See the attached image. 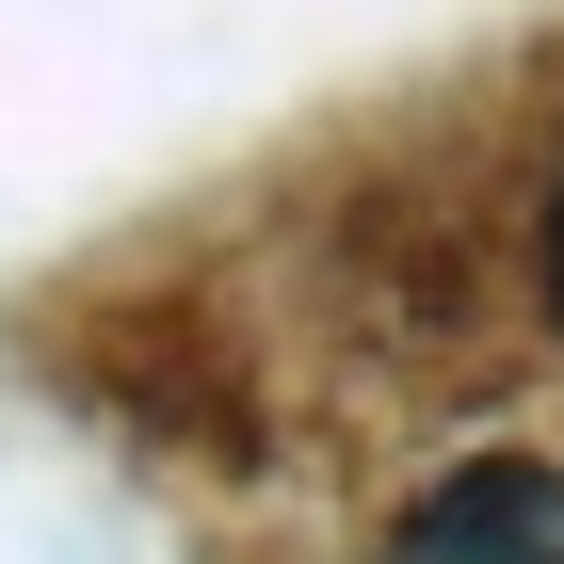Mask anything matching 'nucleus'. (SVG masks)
I'll use <instances>...</instances> for the list:
<instances>
[{"mask_svg": "<svg viewBox=\"0 0 564 564\" xmlns=\"http://www.w3.org/2000/svg\"><path fill=\"white\" fill-rule=\"evenodd\" d=\"M549 306H564V177H549Z\"/></svg>", "mask_w": 564, "mask_h": 564, "instance_id": "2", "label": "nucleus"}, {"mask_svg": "<svg viewBox=\"0 0 564 564\" xmlns=\"http://www.w3.org/2000/svg\"><path fill=\"white\" fill-rule=\"evenodd\" d=\"M403 564H564V468L532 452H484L403 517Z\"/></svg>", "mask_w": 564, "mask_h": 564, "instance_id": "1", "label": "nucleus"}]
</instances>
